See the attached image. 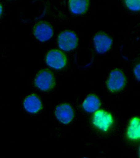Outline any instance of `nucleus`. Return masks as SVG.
<instances>
[{
  "instance_id": "f257e3e1",
  "label": "nucleus",
  "mask_w": 140,
  "mask_h": 158,
  "mask_svg": "<svg viewBox=\"0 0 140 158\" xmlns=\"http://www.w3.org/2000/svg\"><path fill=\"white\" fill-rule=\"evenodd\" d=\"M127 83V78L123 70L116 68L109 73L106 80V86L109 91L115 93L120 91L125 88Z\"/></svg>"
},
{
  "instance_id": "f03ea898",
  "label": "nucleus",
  "mask_w": 140,
  "mask_h": 158,
  "mask_svg": "<svg viewBox=\"0 0 140 158\" xmlns=\"http://www.w3.org/2000/svg\"><path fill=\"white\" fill-rule=\"evenodd\" d=\"M114 119L112 114L104 110H98L93 113L92 123L93 126L100 131L106 132L113 125Z\"/></svg>"
},
{
  "instance_id": "7ed1b4c3",
  "label": "nucleus",
  "mask_w": 140,
  "mask_h": 158,
  "mask_svg": "<svg viewBox=\"0 0 140 158\" xmlns=\"http://www.w3.org/2000/svg\"><path fill=\"white\" fill-rule=\"evenodd\" d=\"M34 86L42 91H48L54 88L55 80L53 73L48 69H43L34 78Z\"/></svg>"
},
{
  "instance_id": "20e7f679",
  "label": "nucleus",
  "mask_w": 140,
  "mask_h": 158,
  "mask_svg": "<svg viewBox=\"0 0 140 158\" xmlns=\"http://www.w3.org/2000/svg\"><path fill=\"white\" fill-rule=\"evenodd\" d=\"M78 39L76 33L71 30H65L58 37V45L62 52H71L78 46Z\"/></svg>"
},
{
  "instance_id": "39448f33",
  "label": "nucleus",
  "mask_w": 140,
  "mask_h": 158,
  "mask_svg": "<svg viewBox=\"0 0 140 158\" xmlns=\"http://www.w3.org/2000/svg\"><path fill=\"white\" fill-rule=\"evenodd\" d=\"M46 64L55 70H61L67 65V57L62 51L51 49L47 53L45 58Z\"/></svg>"
},
{
  "instance_id": "423d86ee",
  "label": "nucleus",
  "mask_w": 140,
  "mask_h": 158,
  "mask_svg": "<svg viewBox=\"0 0 140 158\" xmlns=\"http://www.w3.org/2000/svg\"><path fill=\"white\" fill-rule=\"evenodd\" d=\"M113 40L105 32L96 33L93 37V44L96 52L99 54H104L110 50Z\"/></svg>"
},
{
  "instance_id": "0eeeda50",
  "label": "nucleus",
  "mask_w": 140,
  "mask_h": 158,
  "mask_svg": "<svg viewBox=\"0 0 140 158\" xmlns=\"http://www.w3.org/2000/svg\"><path fill=\"white\" fill-rule=\"evenodd\" d=\"M52 25L48 22L41 21L34 25L33 34L34 37L41 42H45L51 39L53 35Z\"/></svg>"
},
{
  "instance_id": "6e6552de",
  "label": "nucleus",
  "mask_w": 140,
  "mask_h": 158,
  "mask_svg": "<svg viewBox=\"0 0 140 158\" xmlns=\"http://www.w3.org/2000/svg\"><path fill=\"white\" fill-rule=\"evenodd\" d=\"M55 116L60 123L68 124L72 122L74 118V112L70 104L62 103L55 108Z\"/></svg>"
},
{
  "instance_id": "1a4fd4ad",
  "label": "nucleus",
  "mask_w": 140,
  "mask_h": 158,
  "mask_svg": "<svg viewBox=\"0 0 140 158\" xmlns=\"http://www.w3.org/2000/svg\"><path fill=\"white\" fill-rule=\"evenodd\" d=\"M23 108L28 113L36 114L42 110L43 104L39 96L37 94H32L25 98L23 101Z\"/></svg>"
},
{
  "instance_id": "9d476101",
  "label": "nucleus",
  "mask_w": 140,
  "mask_h": 158,
  "mask_svg": "<svg viewBox=\"0 0 140 158\" xmlns=\"http://www.w3.org/2000/svg\"><path fill=\"white\" fill-rule=\"evenodd\" d=\"M127 138L131 141L140 140V118L134 117L128 123L126 131Z\"/></svg>"
},
{
  "instance_id": "9b49d317",
  "label": "nucleus",
  "mask_w": 140,
  "mask_h": 158,
  "mask_svg": "<svg viewBox=\"0 0 140 158\" xmlns=\"http://www.w3.org/2000/svg\"><path fill=\"white\" fill-rule=\"evenodd\" d=\"M101 106L100 98L95 94H89L84 99L82 103V108L88 113H94Z\"/></svg>"
},
{
  "instance_id": "f8f14e48",
  "label": "nucleus",
  "mask_w": 140,
  "mask_h": 158,
  "mask_svg": "<svg viewBox=\"0 0 140 158\" xmlns=\"http://www.w3.org/2000/svg\"><path fill=\"white\" fill-rule=\"evenodd\" d=\"M68 6L72 14L79 16L86 14L89 6V0H69Z\"/></svg>"
},
{
  "instance_id": "ddd939ff",
  "label": "nucleus",
  "mask_w": 140,
  "mask_h": 158,
  "mask_svg": "<svg viewBox=\"0 0 140 158\" xmlns=\"http://www.w3.org/2000/svg\"><path fill=\"white\" fill-rule=\"evenodd\" d=\"M125 4L130 11L137 12L140 11V0H124Z\"/></svg>"
},
{
  "instance_id": "4468645a",
  "label": "nucleus",
  "mask_w": 140,
  "mask_h": 158,
  "mask_svg": "<svg viewBox=\"0 0 140 158\" xmlns=\"http://www.w3.org/2000/svg\"><path fill=\"white\" fill-rule=\"evenodd\" d=\"M134 75L137 81H140V63L135 65L134 68Z\"/></svg>"
},
{
  "instance_id": "2eb2a0df",
  "label": "nucleus",
  "mask_w": 140,
  "mask_h": 158,
  "mask_svg": "<svg viewBox=\"0 0 140 158\" xmlns=\"http://www.w3.org/2000/svg\"><path fill=\"white\" fill-rule=\"evenodd\" d=\"M2 14V6L1 5V4H0V16H1Z\"/></svg>"
},
{
  "instance_id": "dca6fc26",
  "label": "nucleus",
  "mask_w": 140,
  "mask_h": 158,
  "mask_svg": "<svg viewBox=\"0 0 140 158\" xmlns=\"http://www.w3.org/2000/svg\"><path fill=\"white\" fill-rule=\"evenodd\" d=\"M138 154H139V157H140V146L139 148V150H138Z\"/></svg>"
}]
</instances>
